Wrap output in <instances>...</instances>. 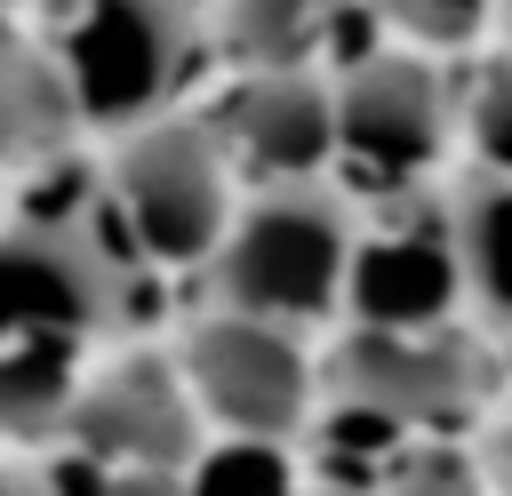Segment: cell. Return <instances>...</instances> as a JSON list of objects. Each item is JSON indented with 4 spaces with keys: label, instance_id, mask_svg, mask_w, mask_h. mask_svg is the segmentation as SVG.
Returning a JSON list of instances; mask_svg holds the SVG:
<instances>
[{
    "label": "cell",
    "instance_id": "obj_8",
    "mask_svg": "<svg viewBox=\"0 0 512 496\" xmlns=\"http://www.w3.org/2000/svg\"><path fill=\"white\" fill-rule=\"evenodd\" d=\"M56 448L96 472H184L200 456V416L176 368L160 352H136V360H112L104 376H80Z\"/></svg>",
    "mask_w": 512,
    "mask_h": 496
},
{
    "label": "cell",
    "instance_id": "obj_11",
    "mask_svg": "<svg viewBox=\"0 0 512 496\" xmlns=\"http://www.w3.org/2000/svg\"><path fill=\"white\" fill-rule=\"evenodd\" d=\"M200 24L240 72H336L352 64L360 40V0H208Z\"/></svg>",
    "mask_w": 512,
    "mask_h": 496
},
{
    "label": "cell",
    "instance_id": "obj_15",
    "mask_svg": "<svg viewBox=\"0 0 512 496\" xmlns=\"http://www.w3.org/2000/svg\"><path fill=\"white\" fill-rule=\"evenodd\" d=\"M360 8L376 32H400L408 56H464L496 16V0H360Z\"/></svg>",
    "mask_w": 512,
    "mask_h": 496
},
{
    "label": "cell",
    "instance_id": "obj_18",
    "mask_svg": "<svg viewBox=\"0 0 512 496\" xmlns=\"http://www.w3.org/2000/svg\"><path fill=\"white\" fill-rule=\"evenodd\" d=\"M0 496H48L40 464H8V472H0Z\"/></svg>",
    "mask_w": 512,
    "mask_h": 496
},
{
    "label": "cell",
    "instance_id": "obj_13",
    "mask_svg": "<svg viewBox=\"0 0 512 496\" xmlns=\"http://www.w3.org/2000/svg\"><path fill=\"white\" fill-rule=\"evenodd\" d=\"M72 136H80V120H72V96H64L56 64L40 56V40H24L0 16V176L64 160Z\"/></svg>",
    "mask_w": 512,
    "mask_h": 496
},
{
    "label": "cell",
    "instance_id": "obj_16",
    "mask_svg": "<svg viewBox=\"0 0 512 496\" xmlns=\"http://www.w3.org/2000/svg\"><path fill=\"white\" fill-rule=\"evenodd\" d=\"M184 496H296V464L272 440H216L184 464Z\"/></svg>",
    "mask_w": 512,
    "mask_h": 496
},
{
    "label": "cell",
    "instance_id": "obj_6",
    "mask_svg": "<svg viewBox=\"0 0 512 496\" xmlns=\"http://www.w3.org/2000/svg\"><path fill=\"white\" fill-rule=\"evenodd\" d=\"M128 312V264L104 224L8 216L0 224V344H88Z\"/></svg>",
    "mask_w": 512,
    "mask_h": 496
},
{
    "label": "cell",
    "instance_id": "obj_5",
    "mask_svg": "<svg viewBox=\"0 0 512 496\" xmlns=\"http://www.w3.org/2000/svg\"><path fill=\"white\" fill-rule=\"evenodd\" d=\"M184 400L200 424H216L224 440H304L312 408H320V360L304 352V336L240 320V312H200L176 352H168Z\"/></svg>",
    "mask_w": 512,
    "mask_h": 496
},
{
    "label": "cell",
    "instance_id": "obj_12",
    "mask_svg": "<svg viewBox=\"0 0 512 496\" xmlns=\"http://www.w3.org/2000/svg\"><path fill=\"white\" fill-rule=\"evenodd\" d=\"M440 240L456 264V296L480 328L504 320V240H512V184L496 168H456L440 184Z\"/></svg>",
    "mask_w": 512,
    "mask_h": 496
},
{
    "label": "cell",
    "instance_id": "obj_14",
    "mask_svg": "<svg viewBox=\"0 0 512 496\" xmlns=\"http://www.w3.org/2000/svg\"><path fill=\"white\" fill-rule=\"evenodd\" d=\"M80 392V344H0V440L48 448Z\"/></svg>",
    "mask_w": 512,
    "mask_h": 496
},
{
    "label": "cell",
    "instance_id": "obj_4",
    "mask_svg": "<svg viewBox=\"0 0 512 496\" xmlns=\"http://www.w3.org/2000/svg\"><path fill=\"white\" fill-rule=\"evenodd\" d=\"M456 160V88L432 56L408 48H360L328 72V168H344L376 200H424L440 192Z\"/></svg>",
    "mask_w": 512,
    "mask_h": 496
},
{
    "label": "cell",
    "instance_id": "obj_19",
    "mask_svg": "<svg viewBox=\"0 0 512 496\" xmlns=\"http://www.w3.org/2000/svg\"><path fill=\"white\" fill-rule=\"evenodd\" d=\"M296 496H360V488H328V480H296Z\"/></svg>",
    "mask_w": 512,
    "mask_h": 496
},
{
    "label": "cell",
    "instance_id": "obj_1",
    "mask_svg": "<svg viewBox=\"0 0 512 496\" xmlns=\"http://www.w3.org/2000/svg\"><path fill=\"white\" fill-rule=\"evenodd\" d=\"M352 232L360 224H352L344 192H328V184H272V192L232 200V224L200 264L216 312H240V320H264L288 336L336 328Z\"/></svg>",
    "mask_w": 512,
    "mask_h": 496
},
{
    "label": "cell",
    "instance_id": "obj_21",
    "mask_svg": "<svg viewBox=\"0 0 512 496\" xmlns=\"http://www.w3.org/2000/svg\"><path fill=\"white\" fill-rule=\"evenodd\" d=\"M184 8H208V0H184Z\"/></svg>",
    "mask_w": 512,
    "mask_h": 496
},
{
    "label": "cell",
    "instance_id": "obj_20",
    "mask_svg": "<svg viewBox=\"0 0 512 496\" xmlns=\"http://www.w3.org/2000/svg\"><path fill=\"white\" fill-rule=\"evenodd\" d=\"M8 8H24V0H0V16H8Z\"/></svg>",
    "mask_w": 512,
    "mask_h": 496
},
{
    "label": "cell",
    "instance_id": "obj_2",
    "mask_svg": "<svg viewBox=\"0 0 512 496\" xmlns=\"http://www.w3.org/2000/svg\"><path fill=\"white\" fill-rule=\"evenodd\" d=\"M96 216L112 224L104 240L120 248V264H160V272L208 264V248L232 224V168H224L208 120L160 112V120L112 136L104 176H96Z\"/></svg>",
    "mask_w": 512,
    "mask_h": 496
},
{
    "label": "cell",
    "instance_id": "obj_3",
    "mask_svg": "<svg viewBox=\"0 0 512 496\" xmlns=\"http://www.w3.org/2000/svg\"><path fill=\"white\" fill-rule=\"evenodd\" d=\"M72 120L96 136H128L176 112L184 72L200 64V8L184 0H48V40Z\"/></svg>",
    "mask_w": 512,
    "mask_h": 496
},
{
    "label": "cell",
    "instance_id": "obj_9",
    "mask_svg": "<svg viewBox=\"0 0 512 496\" xmlns=\"http://www.w3.org/2000/svg\"><path fill=\"white\" fill-rule=\"evenodd\" d=\"M464 312L456 296V264H448V240H440V200L424 216H384L376 232H352V256H344V304L336 320L344 328H448Z\"/></svg>",
    "mask_w": 512,
    "mask_h": 496
},
{
    "label": "cell",
    "instance_id": "obj_7",
    "mask_svg": "<svg viewBox=\"0 0 512 496\" xmlns=\"http://www.w3.org/2000/svg\"><path fill=\"white\" fill-rule=\"evenodd\" d=\"M320 400L368 408L392 432H464L488 400V360L456 328H344L320 352Z\"/></svg>",
    "mask_w": 512,
    "mask_h": 496
},
{
    "label": "cell",
    "instance_id": "obj_17",
    "mask_svg": "<svg viewBox=\"0 0 512 496\" xmlns=\"http://www.w3.org/2000/svg\"><path fill=\"white\" fill-rule=\"evenodd\" d=\"M384 496H488V480L480 472H464L456 456H408L400 472H392V488Z\"/></svg>",
    "mask_w": 512,
    "mask_h": 496
},
{
    "label": "cell",
    "instance_id": "obj_10",
    "mask_svg": "<svg viewBox=\"0 0 512 496\" xmlns=\"http://www.w3.org/2000/svg\"><path fill=\"white\" fill-rule=\"evenodd\" d=\"M232 184H320L328 176V72H240L232 104L208 120Z\"/></svg>",
    "mask_w": 512,
    "mask_h": 496
}]
</instances>
